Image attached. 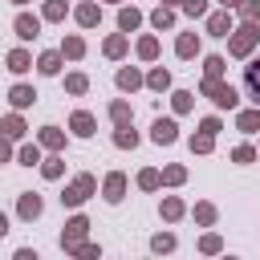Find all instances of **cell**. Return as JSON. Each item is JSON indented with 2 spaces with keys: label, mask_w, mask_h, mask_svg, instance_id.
<instances>
[{
  "label": "cell",
  "mask_w": 260,
  "mask_h": 260,
  "mask_svg": "<svg viewBox=\"0 0 260 260\" xmlns=\"http://www.w3.org/2000/svg\"><path fill=\"white\" fill-rule=\"evenodd\" d=\"M16 32H20L24 41H28V37H37V20H32V16H20V20H16Z\"/></svg>",
  "instance_id": "5b68a950"
},
{
  "label": "cell",
  "mask_w": 260,
  "mask_h": 260,
  "mask_svg": "<svg viewBox=\"0 0 260 260\" xmlns=\"http://www.w3.org/2000/svg\"><path fill=\"white\" fill-rule=\"evenodd\" d=\"M118 82H122V90H134V86H138V74H134V70H126Z\"/></svg>",
  "instance_id": "7c38bea8"
},
{
  "label": "cell",
  "mask_w": 260,
  "mask_h": 260,
  "mask_svg": "<svg viewBox=\"0 0 260 260\" xmlns=\"http://www.w3.org/2000/svg\"><path fill=\"white\" fill-rule=\"evenodd\" d=\"M208 90L216 94V106H228V110L236 106V90H232V86H216V82H208Z\"/></svg>",
  "instance_id": "6da1fadb"
},
{
  "label": "cell",
  "mask_w": 260,
  "mask_h": 260,
  "mask_svg": "<svg viewBox=\"0 0 260 260\" xmlns=\"http://www.w3.org/2000/svg\"><path fill=\"white\" fill-rule=\"evenodd\" d=\"M86 228H90L86 220H74V224H70V236H65V240H70V244H74V240H78V236L86 232Z\"/></svg>",
  "instance_id": "8fae6325"
},
{
  "label": "cell",
  "mask_w": 260,
  "mask_h": 260,
  "mask_svg": "<svg viewBox=\"0 0 260 260\" xmlns=\"http://www.w3.org/2000/svg\"><path fill=\"white\" fill-rule=\"evenodd\" d=\"M154 24H158V28H167V24H171V12H162V8H158V12H154Z\"/></svg>",
  "instance_id": "d6986e66"
},
{
  "label": "cell",
  "mask_w": 260,
  "mask_h": 260,
  "mask_svg": "<svg viewBox=\"0 0 260 260\" xmlns=\"http://www.w3.org/2000/svg\"><path fill=\"white\" fill-rule=\"evenodd\" d=\"M106 200H122V175H110V183H106Z\"/></svg>",
  "instance_id": "52a82bcc"
},
{
  "label": "cell",
  "mask_w": 260,
  "mask_h": 260,
  "mask_svg": "<svg viewBox=\"0 0 260 260\" xmlns=\"http://www.w3.org/2000/svg\"><path fill=\"white\" fill-rule=\"evenodd\" d=\"M78 16H82V24H94V20H98V8H90V4H86Z\"/></svg>",
  "instance_id": "9a60e30c"
},
{
  "label": "cell",
  "mask_w": 260,
  "mask_h": 260,
  "mask_svg": "<svg viewBox=\"0 0 260 260\" xmlns=\"http://www.w3.org/2000/svg\"><path fill=\"white\" fill-rule=\"evenodd\" d=\"M20 216H24V220L41 216V200H37V195H24V200H20Z\"/></svg>",
  "instance_id": "277c9868"
},
{
  "label": "cell",
  "mask_w": 260,
  "mask_h": 260,
  "mask_svg": "<svg viewBox=\"0 0 260 260\" xmlns=\"http://www.w3.org/2000/svg\"><path fill=\"white\" fill-rule=\"evenodd\" d=\"M41 70H45V74H57V70H61V57H57V53H45V57H41Z\"/></svg>",
  "instance_id": "9c48e42d"
},
{
  "label": "cell",
  "mask_w": 260,
  "mask_h": 260,
  "mask_svg": "<svg viewBox=\"0 0 260 260\" xmlns=\"http://www.w3.org/2000/svg\"><path fill=\"white\" fill-rule=\"evenodd\" d=\"M240 126H244V130H256V126H260V114H244Z\"/></svg>",
  "instance_id": "e0dca14e"
},
{
  "label": "cell",
  "mask_w": 260,
  "mask_h": 260,
  "mask_svg": "<svg viewBox=\"0 0 260 260\" xmlns=\"http://www.w3.org/2000/svg\"><path fill=\"white\" fill-rule=\"evenodd\" d=\"M220 70H224V61H220V57H212V61H208V74H212V78H220Z\"/></svg>",
  "instance_id": "44dd1931"
},
{
  "label": "cell",
  "mask_w": 260,
  "mask_h": 260,
  "mask_svg": "<svg viewBox=\"0 0 260 260\" xmlns=\"http://www.w3.org/2000/svg\"><path fill=\"white\" fill-rule=\"evenodd\" d=\"M171 244H175V240H171V236H154V252H167V248H171Z\"/></svg>",
  "instance_id": "ac0fdd59"
},
{
  "label": "cell",
  "mask_w": 260,
  "mask_h": 260,
  "mask_svg": "<svg viewBox=\"0 0 260 260\" xmlns=\"http://www.w3.org/2000/svg\"><path fill=\"white\" fill-rule=\"evenodd\" d=\"M179 53L191 57V53H195V37H183V41H179Z\"/></svg>",
  "instance_id": "2e32d148"
},
{
  "label": "cell",
  "mask_w": 260,
  "mask_h": 260,
  "mask_svg": "<svg viewBox=\"0 0 260 260\" xmlns=\"http://www.w3.org/2000/svg\"><path fill=\"white\" fill-rule=\"evenodd\" d=\"M12 102H16V106H28V102H32V90L16 86V90H12Z\"/></svg>",
  "instance_id": "30bf717a"
},
{
  "label": "cell",
  "mask_w": 260,
  "mask_h": 260,
  "mask_svg": "<svg viewBox=\"0 0 260 260\" xmlns=\"http://www.w3.org/2000/svg\"><path fill=\"white\" fill-rule=\"evenodd\" d=\"M154 142H175V122H154Z\"/></svg>",
  "instance_id": "3957f363"
},
{
  "label": "cell",
  "mask_w": 260,
  "mask_h": 260,
  "mask_svg": "<svg viewBox=\"0 0 260 260\" xmlns=\"http://www.w3.org/2000/svg\"><path fill=\"white\" fill-rule=\"evenodd\" d=\"M4 134H20V118H8L4 122Z\"/></svg>",
  "instance_id": "7402d4cb"
},
{
  "label": "cell",
  "mask_w": 260,
  "mask_h": 260,
  "mask_svg": "<svg viewBox=\"0 0 260 260\" xmlns=\"http://www.w3.org/2000/svg\"><path fill=\"white\" fill-rule=\"evenodd\" d=\"M8 65L20 74V70H28V57H24V53H12V57H8Z\"/></svg>",
  "instance_id": "4fadbf2b"
},
{
  "label": "cell",
  "mask_w": 260,
  "mask_h": 260,
  "mask_svg": "<svg viewBox=\"0 0 260 260\" xmlns=\"http://www.w3.org/2000/svg\"><path fill=\"white\" fill-rule=\"evenodd\" d=\"M20 162H24V167H32V162H37V146H24V150H20Z\"/></svg>",
  "instance_id": "5bb4252c"
},
{
  "label": "cell",
  "mask_w": 260,
  "mask_h": 260,
  "mask_svg": "<svg viewBox=\"0 0 260 260\" xmlns=\"http://www.w3.org/2000/svg\"><path fill=\"white\" fill-rule=\"evenodd\" d=\"M248 90H252V98H256V102H260V57L248 65Z\"/></svg>",
  "instance_id": "7a4b0ae2"
},
{
  "label": "cell",
  "mask_w": 260,
  "mask_h": 260,
  "mask_svg": "<svg viewBox=\"0 0 260 260\" xmlns=\"http://www.w3.org/2000/svg\"><path fill=\"white\" fill-rule=\"evenodd\" d=\"M74 130H78V134H94V118L90 114H78L74 118Z\"/></svg>",
  "instance_id": "8992f818"
},
{
  "label": "cell",
  "mask_w": 260,
  "mask_h": 260,
  "mask_svg": "<svg viewBox=\"0 0 260 260\" xmlns=\"http://www.w3.org/2000/svg\"><path fill=\"white\" fill-rule=\"evenodd\" d=\"M248 45H252V28H240V37L232 41V49L236 53H248Z\"/></svg>",
  "instance_id": "ba28073f"
},
{
  "label": "cell",
  "mask_w": 260,
  "mask_h": 260,
  "mask_svg": "<svg viewBox=\"0 0 260 260\" xmlns=\"http://www.w3.org/2000/svg\"><path fill=\"white\" fill-rule=\"evenodd\" d=\"M138 24V12H122V28H134Z\"/></svg>",
  "instance_id": "ffe728a7"
},
{
  "label": "cell",
  "mask_w": 260,
  "mask_h": 260,
  "mask_svg": "<svg viewBox=\"0 0 260 260\" xmlns=\"http://www.w3.org/2000/svg\"><path fill=\"white\" fill-rule=\"evenodd\" d=\"M4 232H8V220H4V216H0V236H4Z\"/></svg>",
  "instance_id": "603a6c76"
},
{
  "label": "cell",
  "mask_w": 260,
  "mask_h": 260,
  "mask_svg": "<svg viewBox=\"0 0 260 260\" xmlns=\"http://www.w3.org/2000/svg\"><path fill=\"white\" fill-rule=\"evenodd\" d=\"M220 4H228V8H236V4H240V0H220Z\"/></svg>",
  "instance_id": "cb8c5ba5"
}]
</instances>
